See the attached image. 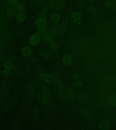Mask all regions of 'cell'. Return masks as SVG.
I'll return each mask as SVG.
<instances>
[{"label": "cell", "mask_w": 116, "mask_h": 130, "mask_svg": "<svg viewBox=\"0 0 116 130\" xmlns=\"http://www.w3.org/2000/svg\"><path fill=\"white\" fill-rule=\"evenodd\" d=\"M3 67L6 69H11L12 68V63L10 61H6L3 63Z\"/></svg>", "instance_id": "31"}, {"label": "cell", "mask_w": 116, "mask_h": 130, "mask_svg": "<svg viewBox=\"0 0 116 130\" xmlns=\"http://www.w3.org/2000/svg\"><path fill=\"white\" fill-rule=\"evenodd\" d=\"M66 6V2L65 0H58L55 4V10L61 12L65 9Z\"/></svg>", "instance_id": "7"}, {"label": "cell", "mask_w": 116, "mask_h": 130, "mask_svg": "<svg viewBox=\"0 0 116 130\" xmlns=\"http://www.w3.org/2000/svg\"><path fill=\"white\" fill-rule=\"evenodd\" d=\"M48 9L47 8H45L43 9L42 10H41V13H40V17H46V16L47 15V13H48Z\"/></svg>", "instance_id": "32"}, {"label": "cell", "mask_w": 116, "mask_h": 130, "mask_svg": "<svg viewBox=\"0 0 116 130\" xmlns=\"http://www.w3.org/2000/svg\"><path fill=\"white\" fill-rule=\"evenodd\" d=\"M38 30L40 35H43L46 32L48 28L47 20L45 17H40L37 19L36 23Z\"/></svg>", "instance_id": "1"}, {"label": "cell", "mask_w": 116, "mask_h": 130, "mask_svg": "<svg viewBox=\"0 0 116 130\" xmlns=\"http://www.w3.org/2000/svg\"><path fill=\"white\" fill-rule=\"evenodd\" d=\"M62 61L65 65H69L71 64L73 60L70 55L69 54H65L63 57Z\"/></svg>", "instance_id": "17"}, {"label": "cell", "mask_w": 116, "mask_h": 130, "mask_svg": "<svg viewBox=\"0 0 116 130\" xmlns=\"http://www.w3.org/2000/svg\"><path fill=\"white\" fill-rule=\"evenodd\" d=\"M51 20L54 23L59 22L61 19V16L59 13H54L50 16Z\"/></svg>", "instance_id": "16"}, {"label": "cell", "mask_w": 116, "mask_h": 130, "mask_svg": "<svg viewBox=\"0 0 116 130\" xmlns=\"http://www.w3.org/2000/svg\"><path fill=\"white\" fill-rule=\"evenodd\" d=\"M57 0H50L47 5V8L48 10H51L55 8Z\"/></svg>", "instance_id": "28"}, {"label": "cell", "mask_w": 116, "mask_h": 130, "mask_svg": "<svg viewBox=\"0 0 116 130\" xmlns=\"http://www.w3.org/2000/svg\"><path fill=\"white\" fill-rule=\"evenodd\" d=\"M40 110L38 107H35L33 112V119L35 122H36L39 118Z\"/></svg>", "instance_id": "21"}, {"label": "cell", "mask_w": 116, "mask_h": 130, "mask_svg": "<svg viewBox=\"0 0 116 130\" xmlns=\"http://www.w3.org/2000/svg\"><path fill=\"white\" fill-rule=\"evenodd\" d=\"M35 89H27V99L30 103H31L34 100V98L35 96Z\"/></svg>", "instance_id": "12"}, {"label": "cell", "mask_w": 116, "mask_h": 130, "mask_svg": "<svg viewBox=\"0 0 116 130\" xmlns=\"http://www.w3.org/2000/svg\"><path fill=\"white\" fill-rule=\"evenodd\" d=\"M41 39L40 35L39 34H35L31 36L29 39V43L31 45H36L39 43Z\"/></svg>", "instance_id": "9"}, {"label": "cell", "mask_w": 116, "mask_h": 130, "mask_svg": "<svg viewBox=\"0 0 116 130\" xmlns=\"http://www.w3.org/2000/svg\"><path fill=\"white\" fill-rule=\"evenodd\" d=\"M82 85V83L80 80L75 81V83H74V86L76 87H80Z\"/></svg>", "instance_id": "36"}, {"label": "cell", "mask_w": 116, "mask_h": 130, "mask_svg": "<svg viewBox=\"0 0 116 130\" xmlns=\"http://www.w3.org/2000/svg\"><path fill=\"white\" fill-rule=\"evenodd\" d=\"M1 93V88H0V94Z\"/></svg>", "instance_id": "42"}, {"label": "cell", "mask_w": 116, "mask_h": 130, "mask_svg": "<svg viewBox=\"0 0 116 130\" xmlns=\"http://www.w3.org/2000/svg\"><path fill=\"white\" fill-rule=\"evenodd\" d=\"M22 53L24 56L28 57L30 56L31 54L32 50L31 47L28 46L24 47L22 49Z\"/></svg>", "instance_id": "20"}, {"label": "cell", "mask_w": 116, "mask_h": 130, "mask_svg": "<svg viewBox=\"0 0 116 130\" xmlns=\"http://www.w3.org/2000/svg\"><path fill=\"white\" fill-rule=\"evenodd\" d=\"M72 79L74 81L79 80L80 79V76L77 74H75L72 76Z\"/></svg>", "instance_id": "38"}, {"label": "cell", "mask_w": 116, "mask_h": 130, "mask_svg": "<svg viewBox=\"0 0 116 130\" xmlns=\"http://www.w3.org/2000/svg\"><path fill=\"white\" fill-rule=\"evenodd\" d=\"M32 70L31 66H27L26 67L24 68V74L25 76L26 77H30L31 76V74Z\"/></svg>", "instance_id": "26"}, {"label": "cell", "mask_w": 116, "mask_h": 130, "mask_svg": "<svg viewBox=\"0 0 116 130\" xmlns=\"http://www.w3.org/2000/svg\"><path fill=\"white\" fill-rule=\"evenodd\" d=\"M99 127L101 130H108L111 127V124L108 121H102L99 123Z\"/></svg>", "instance_id": "13"}, {"label": "cell", "mask_w": 116, "mask_h": 130, "mask_svg": "<svg viewBox=\"0 0 116 130\" xmlns=\"http://www.w3.org/2000/svg\"><path fill=\"white\" fill-rule=\"evenodd\" d=\"M69 20V15H66L65 16L64 20H63L60 24L59 25V31H58V32L59 33V37L62 36L65 32L66 28L67 27Z\"/></svg>", "instance_id": "3"}, {"label": "cell", "mask_w": 116, "mask_h": 130, "mask_svg": "<svg viewBox=\"0 0 116 130\" xmlns=\"http://www.w3.org/2000/svg\"><path fill=\"white\" fill-rule=\"evenodd\" d=\"M16 101L17 100L16 98L13 97L11 98L9 100V101L8 102L6 105L5 106L3 109V112H6L11 111L16 104Z\"/></svg>", "instance_id": "5"}, {"label": "cell", "mask_w": 116, "mask_h": 130, "mask_svg": "<svg viewBox=\"0 0 116 130\" xmlns=\"http://www.w3.org/2000/svg\"><path fill=\"white\" fill-rule=\"evenodd\" d=\"M54 76V80L55 83V86L57 88L58 91H59V92L61 93L62 92V85L61 83V79H60L59 75H58L57 74H55Z\"/></svg>", "instance_id": "8"}, {"label": "cell", "mask_w": 116, "mask_h": 130, "mask_svg": "<svg viewBox=\"0 0 116 130\" xmlns=\"http://www.w3.org/2000/svg\"><path fill=\"white\" fill-rule=\"evenodd\" d=\"M79 99L81 101H85L88 99V96L85 93H80L79 95Z\"/></svg>", "instance_id": "30"}, {"label": "cell", "mask_w": 116, "mask_h": 130, "mask_svg": "<svg viewBox=\"0 0 116 130\" xmlns=\"http://www.w3.org/2000/svg\"><path fill=\"white\" fill-rule=\"evenodd\" d=\"M41 36L42 37V38L43 40L46 43H51V42L53 41V39H54L53 37L50 35V34L47 32L41 35Z\"/></svg>", "instance_id": "19"}, {"label": "cell", "mask_w": 116, "mask_h": 130, "mask_svg": "<svg viewBox=\"0 0 116 130\" xmlns=\"http://www.w3.org/2000/svg\"><path fill=\"white\" fill-rule=\"evenodd\" d=\"M58 33V30H57V28H55V27L50 28L49 32V34L53 37V39H55L57 36Z\"/></svg>", "instance_id": "27"}, {"label": "cell", "mask_w": 116, "mask_h": 130, "mask_svg": "<svg viewBox=\"0 0 116 130\" xmlns=\"http://www.w3.org/2000/svg\"><path fill=\"white\" fill-rule=\"evenodd\" d=\"M93 14H94L92 15V17H91V18L93 19V20L97 21L99 19L101 18V14L100 13V10H96V12L94 13Z\"/></svg>", "instance_id": "29"}, {"label": "cell", "mask_w": 116, "mask_h": 130, "mask_svg": "<svg viewBox=\"0 0 116 130\" xmlns=\"http://www.w3.org/2000/svg\"><path fill=\"white\" fill-rule=\"evenodd\" d=\"M88 2L90 3H94L96 2V0H88Z\"/></svg>", "instance_id": "41"}, {"label": "cell", "mask_w": 116, "mask_h": 130, "mask_svg": "<svg viewBox=\"0 0 116 130\" xmlns=\"http://www.w3.org/2000/svg\"><path fill=\"white\" fill-rule=\"evenodd\" d=\"M104 5L106 7L110 9H116V0H105Z\"/></svg>", "instance_id": "11"}, {"label": "cell", "mask_w": 116, "mask_h": 130, "mask_svg": "<svg viewBox=\"0 0 116 130\" xmlns=\"http://www.w3.org/2000/svg\"><path fill=\"white\" fill-rule=\"evenodd\" d=\"M43 89L44 90V91L45 92V94L47 96V97L48 98H49V90L48 89V88H47L46 86H43Z\"/></svg>", "instance_id": "37"}, {"label": "cell", "mask_w": 116, "mask_h": 130, "mask_svg": "<svg viewBox=\"0 0 116 130\" xmlns=\"http://www.w3.org/2000/svg\"><path fill=\"white\" fill-rule=\"evenodd\" d=\"M108 102L110 105L112 106H116V95H111L108 99Z\"/></svg>", "instance_id": "25"}, {"label": "cell", "mask_w": 116, "mask_h": 130, "mask_svg": "<svg viewBox=\"0 0 116 130\" xmlns=\"http://www.w3.org/2000/svg\"><path fill=\"white\" fill-rule=\"evenodd\" d=\"M21 126V120L19 118H16L12 122V129L13 130H18Z\"/></svg>", "instance_id": "14"}, {"label": "cell", "mask_w": 116, "mask_h": 130, "mask_svg": "<svg viewBox=\"0 0 116 130\" xmlns=\"http://www.w3.org/2000/svg\"><path fill=\"white\" fill-rule=\"evenodd\" d=\"M86 10L88 11V12H91L92 13H94L96 12V8H95L94 7L92 6H88L87 8H86Z\"/></svg>", "instance_id": "33"}, {"label": "cell", "mask_w": 116, "mask_h": 130, "mask_svg": "<svg viewBox=\"0 0 116 130\" xmlns=\"http://www.w3.org/2000/svg\"><path fill=\"white\" fill-rule=\"evenodd\" d=\"M44 80L47 83H51L54 80V76L51 74L47 73L44 76Z\"/></svg>", "instance_id": "18"}, {"label": "cell", "mask_w": 116, "mask_h": 130, "mask_svg": "<svg viewBox=\"0 0 116 130\" xmlns=\"http://www.w3.org/2000/svg\"><path fill=\"white\" fill-rule=\"evenodd\" d=\"M29 104L30 103L27 99V95L23 96L21 100V107L24 116L27 118L30 117L31 115V110Z\"/></svg>", "instance_id": "2"}, {"label": "cell", "mask_w": 116, "mask_h": 130, "mask_svg": "<svg viewBox=\"0 0 116 130\" xmlns=\"http://www.w3.org/2000/svg\"><path fill=\"white\" fill-rule=\"evenodd\" d=\"M37 4L39 5H43L45 3L46 0H36Z\"/></svg>", "instance_id": "39"}, {"label": "cell", "mask_w": 116, "mask_h": 130, "mask_svg": "<svg viewBox=\"0 0 116 130\" xmlns=\"http://www.w3.org/2000/svg\"><path fill=\"white\" fill-rule=\"evenodd\" d=\"M12 68L13 71L17 75H19L21 74V69L20 67L17 63H12Z\"/></svg>", "instance_id": "23"}, {"label": "cell", "mask_w": 116, "mask_h": 130, "mask_svg": "<svg viewBox=\"0 0 116 130\" xmlns=\"http://www.w3.org/2000/svg\"><path fill=\"white\" fill-rule=\"evenodd\" d=\"M3 74L5 77H9V76H10L11 74L10 69H6L4 70L3 71Z\"/></svg>", "instance_id": "34"}, {"label": "cell", "mask_w": 116, "mask_h": 130, "mask_svg": "<svg viewBox=\"0 0 116 130\" xmlns=\"http://www.w3.org/2000/svg\"><path fill=\"white\" fill-rule=\"evenodd\" d=\"M50 49L51 51L54 52H58L59 49V45L57 43V42L56 41H52L50 43Z\"/></svg>", "instance_id": "22"}, {"label": "cell", "mask_w": 116, "mask_h": 130, "mask_svg": "<svg viewBox=\"0 0 116 130\" xmlns=\"http://www.w3.org/2000/svg\"><path fill=\"white\" fill-rule=\"evenodd\" d=\"M73 90H70V92H69V95L71 98H74V97H75V93Z\"/></svg>", "instance_id": "40"}, {"label": "cell", "mask_w": 116, "mask_h": 130, "mask_svg": "<svg viewBox=\"0 0 116 130\" xmlns=\"http://www.w3.org/2000/svg\"><path fill=\"white\" fill-rule=\"evenodd\" d=\"M41 55H43V56H44L47 59H48L50 57L49 54L47 51H45V50H42V51H41Z\"/></svg>", "instance_id": "35"}, {"label": "cell", "mask_w": 116, "mask_h": 130, "mask_svg": "<svg viewBox=\"0 0 116 130\" xmlns=\"http://www.w3.org/2000/svg\"><path fill=\"white\" fill-rule=\"evenodd\" d=\"M85 0H77L76 4L77 7L80 10L84 9L85 6Z\"/></svg>", "instance_id": "24"}, {"label": "cell", "mask_w": 116, "mask_h": 130, "mask_svg": "<svg viewBox=\"0 0 116 130\" xmlns=\"http://www.w3.org/2000/svg\"><path fill=\"white\" fill-rule=\"evenodd\" d=\"M0 97V105L3 106L6 102L8 98L9 92H2Z\"/></svg>", "instance_id": "15"}, {"label": "cell", "mask_w": 116, "mask_h": 130, "mask_svg": "<svg viewBox=\"0 0 116 130\" xmlns=\"http://www.w3.org/2000/svg\"><path fill=\"white\" fill-rule=\"evenodd\" d=\"M36 100L40 104H45L48 101L49 98L47 97L45 93H40L37 95Z\"/></svg>", "instance_id": "10"}, {"label": "cell", "mask_w": 116, "mask_h": 130, "mask_svg": "<svg viewBox=\"0 0 116 130\" xmlns=\"http://www.w3.org/2000/svg\"><path fill=\"white\" fill-rule=\"evenodd\" d=\"M12 86V83L9 80H4L0 84L1 93L2 92H9Z\"/></svg>", "instance_id": "4"}, {"label": "cell", "mask_w": 116, "mask_h": 130, "mask_svg": "<svg viewBox=\"0 0 116 130\" xmlns=\"http://www.w3.org/2000/svg\"><path fill=\"white\" fill-rule=\"evenodd\" d=\"M70 19L72 22L74 24L79 23L81 20V14L79 11H74L72 13L70 16Z\"/></svg>", "instance_id": "6"}]
</instances>
